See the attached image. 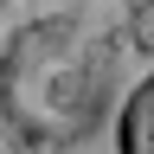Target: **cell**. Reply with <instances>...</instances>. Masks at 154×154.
<instances>
[{
	"instance_id": "7a4b0ae2",
	"label": "cell",
	"mask_w": 154,
	"mask_h": 154,
	"mask_svg": "<svg viewBox=\"0 0 154 154\" xmlns=\"http://www.w3.org/2000/svg\"><path fill=\"white\" fill-rule=\"evenodd\" d=\"M128 45L141 58H154V0H141V7L128 13Z\"/></svg>"
},
{
	"instance_id": "6da1fadb",
	"label": "cell",
	"mask_w": 154,
	"mask_h": 154,
	"mask_svg": "<svg viewBox=\"0 0 154 154\" xmlns=\"http://www.w3.org/2000/svg\"><path fill=\"white\" fill-rule=\"evenodd\" d=\"M116 154H154V71L116 109Z\"/></svg>"
}]
</instances>
